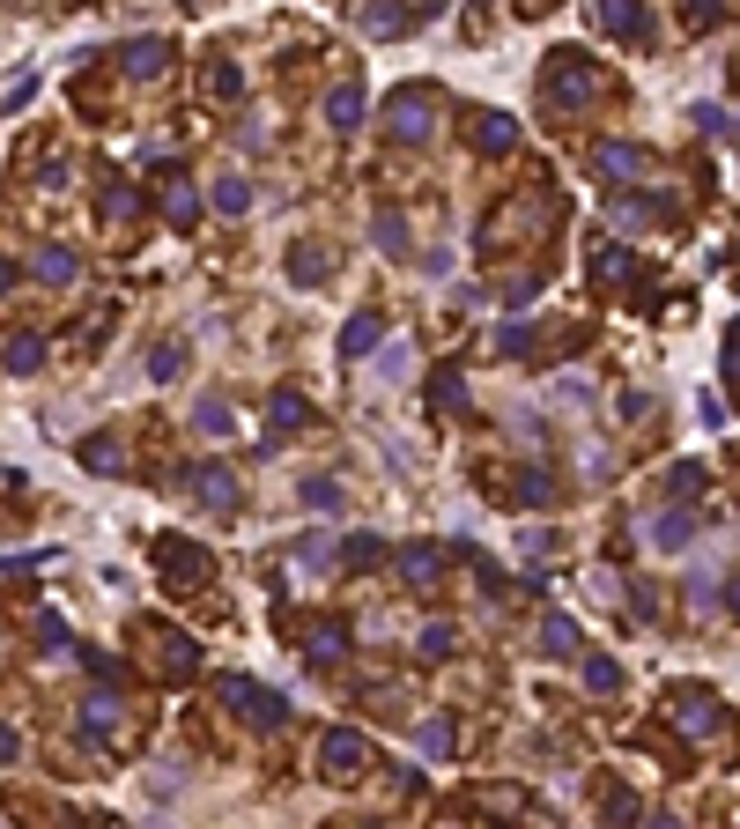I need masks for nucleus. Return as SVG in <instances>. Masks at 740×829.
Returning a JSON list of instances; mask_svg holds the SVG:
<instances>
[{
    "instance_id": "1",
    "label": "nucleus",
    "mask_w": 740,
    "mask_h": 829,
    "mask_svg": "<svg viewBox=\"0 0 740 829\" xmlns=\"http://www.w3.org/2000/svg\"><path fill=\"white\" fill-rule=\"evenodd\" d=\"M540 97H548V112H585V104L608 97V75H600L585 52H556V60L540 67Z\"/></svg>"
},
{
    "instance_id": "2",
    "label": "nucleus",
    "mask_w": 740,
    "mask_h": 829,
    "mask_svg": "<svg viewBox=\"0 0 740 829\" xmlns=\"http://www.w3.org/2000/svg\"><path fill=\"white\" fill-rule=\"evenodd\" d=\"M215 689L230 697V711H238L245 726H267V734H282V726H289V697H282V689H259V681H245V674H222Z\"/></svg>"
},
{
    "instance_id": "3",
    "label": "nucleus",
    "mask_w": 740,
    "mask_h": 829,
    "mask_svg": "<svg viewBox=\"0 0 740 829\" xmlns=\"http://www.w3.org/2000/svg\"><path fill=\"white\" fill-rule=\"evenodd\" d=\"M430 104H437V97H430L422 82L393 89V104H385V133L408 141V149H414V141H430V126H437V119H430Z\"/></svg>"
},
{
    "instance_id": "4",
    "label": "nucleus",
    "mask_w": 740,
    "mask_h": 829,
    "mask_svg": "<svg viewBox=\"0 0 740 829\" xmlns=\"http://www.w3.org/2000/svg\"><path fill=\"white\" fill-rule=\"evenodd\" d=\"M156 563H164V585H170V592H201V585L215 578L207 548H193V540H156Z\"/></svg>"
},
{
    "instance_id": "5",
    "label": "nucleus",
    "mask_w": 740,
    "mask_h": 829,
    "mask_svg": "<svg viewBox=\"0 0 740 829\" xmlns=\"http://www.w3.org/2000/svg\"><path fill=\"white\" fill-rule=\"evenodd\" d=\"M666 704H674V726H681L689 741H711V734H726V704H718L711 689H674Z\"/></svg>"
},
{
    "instance_id": "6",
    "label": "nucleus",
    "mask_w": 740,
    "mask_h": 829,
    "mask_svg": "<svg viewBox=\"0 0 740 829\" xmlns=\"http://www.w3.org/2000/svg\"><path fill=\"white\" fill-rule=\"evenodd\" d=\"M363 763H370L363 734H348V726H327V734H319V770H327V778H363Z\"/></svg>"
},
{
    "instance_id": "7",
    "label": "nucleus",
    "mask_w": 740,
    "mask_h": 829,
    "mask_svg": "<svg viewBox=\"0 0 740 829\" xmlns=\"http://www.w3.org/2000/svg\"><path fill=\"white\" fill-rule=\"evenodd\" d=\"M592 164H600V178H615V186H637V178L652 170V156H645V149H629V141H600V149H592Z\"/></svg>"
},
{
    "instance_id": "8",
    "label": "nucleus",
    "mask_w": 740,
    "mask_h": 829,
    "mask_svg": "<svg viewBox=\"0 0 740 829\" xmlns=\"http://www.w3.org/2000/svg\"><path fill=\"white\" fill-rule=\"evenodd\" d=\"M149 645H156V666H164L170 681H186V674L201 666V652H193V637H178V629H149Z\"/></svg>"
},
{
    "instance_id": "9",
    "label": "nucleus",
    "mask_w": 740,
    "mask_h": 829,
    "mask_svg": "<svg viewBox=\"0 0 740 829\" xmlns=\"http://www.w3.org/2000/svg\"><path fill=\"white\" fill-rule=\"evenodd\" d=\"M600 23H608L615 38H629V44L652 38V15H645V0H600Z\"/></svg>"
},
{
    "instance_id": "10",
    "label": "nucleus",
    "mask_w": 740,
    "mask_h": 829,
    "mask_svg": "<svg viewBox=\"0 0 740 829\" xmlns=\"http://www.w3.org/2000/svg\"><path fill=\"white\" fill-rule=\"evenodd\" d=\"M119 67L133 75V82H156V75L170 67V44H164V38H133V44L119 52Z\"/></svg>"
},
{
    "instance_id": "11",
    "label": "nucleus",
    "mask_w": 740,
    "mask_h": 829,
    "mask_svg": "<svg viewBox=\"0 0 740 829\" xmlns=\"http://www.w3.org/2000/svg\"><path fill=\"white\" fill-rule=\"evenodd\" d=\"M164 215L178 222V230H193V215H201V193H193L186 170H164Z\"/></svg>"
},
{
    "instance_id": "12",
    "label": "nucleus",
    "mask_w": 740,
    "mask_h": 829,
    "mask_svg": "<svg viewBox=\"0 0 740 829\" xmlns=\"http://www.w3.org/2000/svg\"><path fill=\"white\" fill-rule=\"evenodd\" d=\"M474 149H482V156H511V149H519V119L482 112V119H474Z\"/></svg>"
},
{
    "instance_id": "13",
    "label": "nucleus",
    "mask_w": 740,
    "mask_h": 829,
    "mask_svg": "<svg viewBox=\"0 0 740 829\" xmlns=\"http://www.w3.org/2000/svg\"><path fill=\"white\" fill-rule=\"evenodd\" d=\"M592 282H600V290H622V282H645V267H637L629 252L600 245V252H592Z\"/></svg>"
},
{
    "instance_id": "14",
    "label": "nucleus",
    "mask_w": 740,
    "mask_h": 829,
    "mask_svg": "<svg viewBox=\"0 0 740 829\" xmlns=\"http://www.w3.org/2000/svg\"><path fill=\"white\" fill-rule=\"evenodd\" d=\"M437 571H445V548H437V540H414L408 556H400V578H408L414 592H422V585H437Z\"/></svg>"
},
{
    "instance_id": "15",
    "label": "nucleus",
    "mask_w": 740,
    "mask_h": 829,
    "mask_svg": "<svg viewBox=\"0 0 740 829\" xmlns=\"http://www.w3.org/2000/svg\"><path fill=\"white\" fill-rule=\"evenodd\" d=\"M267 422H275V437H296V430H304V422H311V400H304V393H275V400H267Z\"/></svg>"
},
{
    "instance_id": "16",
    "label": "nucleus",
    "mask_w": 740,
    "mask_h": 829,
    "mask_svg": "<svg viewBox=\"0 0 740 829\" xmlns=\"http://www.w3.org/2000/svg\"><path fill=\"white\" fill-rule=\"evenodd\" d=\"M363 30H370V38H400V30H414V8H400V0H370Z\"/></svg>"
},
{
    "instance_id": "17",
    "label": "nucleus",
    "mask_w": 740,
    "mask_h": 829,
    "mask_svg": "<svg viewBox=\"0 0 740 829\" xmlns=\"http://www.w3.org/2000/svg\"><path fill=\"white\" fill-rule=\"evenodd\" d=\"M674 215V201L666 193H629V201H615V222L622 230H637V222H666Z\"/></svg>"
},
{
    "instance_id": "18",
    "label": "nucleus",
    "mask_w": 740,
    "mask_h": 829,
    "mask_svg": "<svg viewBox=\"0 0 740 829\" xmlns=\"http://www.w3.org/2000/svg\"><path fill=\"white\" fill-rule=\"evenodd\" d=\"M193 497H201L207 511H238V482H230L222 467H201V474H193Z\"/></svg>"
},
{
    "instance_id": "19",
    "label": "nucleus",
    "mask_w": 740,
    "mask_h": 829,
    "mask_svg": "<svg viewBox=\"0 0 740 829\" xmlns=\"http://www.w3.org/2000/svg\"><path fill=\"white\" fill-rule=\"evenodd\" d=\"M378 333H385V319H378V311H356V319H348V333H341V356H348V364H363L370 348H378Z\"/></svg>"
},
{
    "instance_id": "20",
    "label": "nucleus",
    "mask_w": 740,
    "mask_h": 829,
    "mask_svg": "<svg viewBox=\"0 0 740 829\" xmlns=\"http://www.w3.org/2000/svg\"><path fill=\"white\" fill-rule=\"evenodd\" d=\"M327 119H333V133H356V126H363V89L341 82V89L327 97Z\"/></svg>"
},
{
    "instance_id": "21",
    "label": "nucleus",
    "mask_w": 740,
    "mask_h": 829,
    "mask_svg": "<svg viewBox=\"0 0 740 829\" xmlns=\"http://www.w3.org/2000/svg\"><path fill=\"white\" fill-rule=\"evenodd\" d=\"M681 540H697V511H689V503L652 519V548H681Z\"/></svg>"
},
{
    "instance_id": "22",
    "label": "nucleus",
    "mask_w": 740,
    "mask_h": 829,
    "mask_svg": "<svg viewBox=\"0 0 740 829\" xmlns=\"http://www.w3.org/2000/svg\"><path fill=\"white\" fill-rule=\"evenodd\" d=\"M327 245H296L289 252V282H296V290H311V282H327Z\"/></svg>"
},
{
    "instance_id": "23",
    "label": "nucleus",
    "mask_w": 740,
    "mask_h": 829,
    "mask_svg": "<svg viewBox=\"0 0 740 829\" xmlns=\"http://www.w3.org/2000/svg\"><path fill=\"white\" fill-rule=\"evenodd\" d=\"M370 245L378 252H393V259H408V222H400V215H393V207H385V215H378V222H370Z\"/></svg>"
},
{
    "instance_id": "24",
    "label": "nucleus",
    "mask_w": 740,
    "mask_h": 829,
    "mask_svg": "<svg viewBox=\"0 0 740 829\" xmlns=\"http://www.w3.org/2000/svg\"><path fill=\"white\" fill-rule=\"evenodd\" d=\"M30 275H38V282H75V252H67V245H44L38 259H30Z\"/></svg>"
},
{
    "instance_id": "25",
    "label": "nucleus",
    "mask_w": 740,
    "mask_h": 829,
    "mask_svg": "<svg viewBox=\"0 0 740 829\" xmlns=\"http://www.w3.org/2000/svg\"><path fill=\"white\" fill-rule=\"evenodd\" d=\"M540 652L571 660V652H577V622H571V615H548V622H540Z\"/></svg>"
},
{
    "instance_id": "26",
    "label": "nucleus",
    "mask_w": 740,
    "mask_h": 829,
    "mask_svg": "<svg viewBox=\"0 0 740 829\" xmlns=\"http://www.w3.org/2000/svg\"><path fill=\"white\" fill-rule=\"evenodd\" d=\"M112 726H119V697H89V704H82V734H89V741H104Z\"/></svg>"
},
{
    "instance_id": "27",
    "label": "nucleus",
    "mask_w": 740,
    "mask_h": 829,
    "mask_svg": "<svg viewBox=\"0 0 740 829\" xmlns=\"http://www.w3.org/2000/svg\"><path fill=\"white\" fill-rule=\"evenodd\" d=\"M430 400H437L445 414H467V378H459V371H437V378H430Z\"/></svg>"
},
{
    "instance_id": "28",
    "label": "nucleus",
    "mask_w": 740,
    "mask_h": 829,
    "mask_svg": "<svg viewBox=\"0 0 740 829\" xmlns=\"http://www.w3.org/2000/svg\"><path fill=\"white\" fill-rule=\"evenodd\" d=\"M82 459L97 467V474H126V467H119V437H112V430H97V437L82 445Z\"/></svg>"
},
{
    "instance_id": "29",
    "label": "nucleus",
    "mask_w": 740,
    "mask_h": 829,
    "mask_svg": "<svg viewBox=\"0 0 740 829\" xmlns=\"http://www.w3.org/2000/svg\"><path fill=\"white\" fill-rule=\"evenodd\" d=\"M341 645H348V622H319V629H311V660L319 666L341 660Z\"/></svg>"
},
{
    "instance_id": "30",
    "label": "nucleus",
    "mask_w": 740,
    "mask_h": 829,
    "mask_svg": "<svg viewBox=\"0 0 740 829\" xmlns=\"http://www.w3.org/2000/svg\"><path fill=\"white\" fill-rule=\"evenodd\" d=\"M44 364V341L38 333H15V341H8V371H38Z\"/></svg>"
},
{
    "instance_id": "31",
    "label": "nucleus",
    "mask_w": 740,
    "mask_h": 829,
    "mask_svg": "<svg viewBox=\"0 0 740 829\" xmlns=\"http://www.w3.org/2000/svg\"><path fill=\"white\" fill-rule=\"evenodd\" d=\"M697 489H703V467H697V459H681V467L666 474V497H674V503H689Z\"/></svg>"
},
{
    "instance_id": "32",
    "label": "nucleus",
    "mask_w": 740,
    "mask_h": 829,
    "mask_svg": "<svg viewBox=\"0 0 740 829\" xmlns=\"http://www.w3.org/2000/svg\"><path fill=\"white\" fill-rule=\"evenodd\" d=\"M215 207H222V215H245L252 186H245V178H215Z\"/></svg>"
},
{
    "instance_id": "33",
    "label": "nucleus",
    "mask_w": 740,
    "mask_h": 829,
    "mask_svg": "<svg viewBox=\"0 0 740 829\" xmlns=\"http://www.w3.org/2000/svg\"><path fill=\"white\" fill-rule=\"evenodd\" d=\"M496 296H503L511 311H526V304H534V296H540V275H511V282H503V290H496Z\"/></svg>"
},
{
    "instance_id": "34",
    "label": "nucleus",
    "mask_w": 740,
    "mask_h": 829,
    "mask_svg": "<svg viewBox=\"0 0 740 829\" xmlns=\"http://www.w3.org/2000/svg\"><path fill=\"white\" fill-rule=\"evenodd\" d=\"M452 645H459V629H452V622H430V629H422V660H445Z\"/></svg>"
},
{
    "instance_id": "35",
    "label": "nucleus",
    "mask_w": 740,
    "mask_h": 829,
    "mask_svg": "<svg viewBox=\"0 0 740 829\" xmlns=\"http://www.w3.org/2000/svg\"><path fill=\"white\" fill-rule=\"evenodd\" d=\"M585 689H600V697H608V689H622V666L615 660H585Z\"/></svg>"
},
{
    "instance_id": "36",
    "label": "nucleus",
    "mask_w": 740,
    "mask_h": 829,
    "mask_svg": "<svg viewBox=\"0 0 740 829\" xmlns=\"http://www.w3.org/2000/svg\"><path fill=\"white\" fill-rule=\"evenodd\" d=\"M193 430H201V437H230V408H215V400L193 408Z\"/></svg>"
},
{
    "instance_id": "37",
    "label": "nucleus",
    "mask_w": 740,
    "mask_h": 829,
    "mask_svg": "<svg viewBox=\"0 0 740 829\" xmlns=\"http://www.w3.org/2000/svg\"><path fill=\"white\" fill-rule=\"evenodd\" d=\"M548 497H556V474H540V467L519 474V503H548Z\"/></svg>"
},
{
    "instance_id": "38",
    "label": "nucleus",
    "mask_w": 740,
    "mask_h": 829,
    "mask_svg": "<svg viewBox=\"0 0 740 829\" xmlns=\"http://www.w3.org/2000/svg\"><path fill=\"white\" fill-rule=\"evenodd\" d=\"M207 89H215V97H238V89H245V75H238L230 60H215V67H207Z\"/></svg>"
},
{
    "instance_id": "39",
    "label": "nucleus",
    "mask_w": 740,
    "mask_h": 829,
    "mask_svg": "<svg viewBox=\"0 0 740 829\" xmlns=\"http://www.w3.org/2000/svg\"><path fill=\"white\" fill-rule=\"evenodd\" d=\"M60 645H67V622L44 608V615H38V652H60Z\"/></svg>"
},
{
    "instance_id": "40",
    "label": "nucleus",
    "mask_w": 740,
    "mask_h": 829,
    "mask_svg": "<svg viewBox=\"0 0 740 829\" xmlns=\"http://www.w3.org/2000/svg\"><path fill=\"white\" fill-rule=\"evenodd\" d=\"M422 755H452V726H445V718L422 726Z\"/></svg>"
},
{
    "instance_id": "41",
    "label": "nucleus",
    "mask_w": 740,
    "mask_h": 829,
    "mask_svg": "<svg viewBox=\"0 0 740 829\" xmlns=\"http://www.w3.org/2000/svg\"><path fill=\"white\" fill-rule=\"evenodd\" d=\"M304 503H327V511H333V503H341V482H327V474H311V482H304Z\"/></svg>"
},
{
    "instance_id": "42",
    "label": "nucleus",
    "mask_w": 740,
    "mask_h": 829,
    "mask_svg": "<svg viewBox=\"0 0 740 829\" xmlns=\"http://www.w3.org/2000/svg\"><path fill=\"white\" fill-rule=\"evenodd\" d=\"M496 348H503V356H534V327H503Z\"/></svg>"
},
{
    "instance_id": "43",
    "label": "nucleus",
    "mask_w": 740,
    "mask_h": 829,
    "mask_svg": "<svg viewBox=\"0 0 740 829\" xmlns=\"http://www.w3.org/2000/svg\"><path fill=\"white\" fill-rule=\"evenodd\" d=\"M726 15V0H689V30H711Z\"/></svg>"
},
{
    "instance_id": "44",
    "label": "nucleus",
    "mask_w": 740,
    "mask_h": 829,
    "mask_svg": "<svg viewBox=\"0 0 740 829\" xmlns=\"http://www.w3.org/2000/svg\"><path fill=\"white\" fill-rule=\"evenodd\" d=\"M378 556H385V548H378L370 534H356V540H348V563H356V571H363V563H378Z\"/></svg>"
},
{
    "instance_id": "45",
    "label": "nucleus",
    "mask_w": 740,
    "mask_h": 829,
    "mask_svg": "<svg viewBox=\"0 0 740 829\" xmlns=\"http://www.w3.org/2000/svg\"><path fill=\"white\" fill-rule=\"evenodd\" d=\"M104 215H112V222H126V215H133V193H126V186H112V193H104Z\"/></svg>"
},
{
    "instance_id": "46",
    "label": "nucleus",
    "mask_w": 740,
    "mask_h": 829,
    "mask_svg": "<svg viewBox=\"0 0 740 829\" xmlns=\"http://www.w3.org/2000/svg\"><path fill=\"white\" fill-rule=\"evenodd\" d=\"M30 89H38V75H15V82H8V97H0V104L15 112V104H30Z\"/></svg>"
},
{
    "instance_id": "47",
    "label": "nucleus",
    "mask_w": 740,
    "mask_h": 829,
    "mask_svg": "<svg viewBox=\"0 0 740 829\" xmlns=\"http://www.w3.org/2000/svg\"><path fill=\"white\" fill-rule=\"evenodd\" d=\"M726 378H740V327L726 333Z\"/></svg>"
},
{
    "instance_id": "48",
    "label": "nucleus",
    "mask_w": 740,
    "mask_h": 829,
    "mask_svg": "<svg viewBox=\"0 0 740 829\" xmlns=\"http://www.w3.org/2000/svg\"><path fill=\"white\" fill-rule=\"evenodd\" d=\"M15 748H23V741H15V734L0 726V763H15Z\"/></svg>"
},
{
    "instance_id": "49",
    "label": "nucleus",
    "mask_w": 740,
    "mask_h": 829,
    "mask_svg": "<svg viewBox=\"0 0 740 829\" xmlns=\"http://www.w3.org/2000/svg\"><path fill=\"white\" fill-rule=\"evenodd\" d=\"M8 290H15V267H8V259H0V296H8Z\"/></svg>"
},
{
    "instance_id": "50",
    "label": "nucleus",
    "mask_w": 740,
    "mask_h": 829,
    "mask_svg": "<svg viewBox=\"0 0 740 829\" xmlns=\"http://www.w3.org/2000/svg\"><path fill=\"white\" fill-rule=\"evenodd\" d=\"M726 600H733V615H740V578H733V592H726Z\"/></svg>"
},
{
    "instance_id": "51",
    "label": "nucleus",
    "mask_w": 740,
    "mask_h": 829,
    "mask_svg": "<svg viewBox=\"0 0 740 829\" xmlns=\"http://www.w3.org/2000/svg\"><path fill=\"white\" fill-rule=\"evenodd\" d=\"M733 82H740V60H733Z\"/></svg>"
}]
</instances>
